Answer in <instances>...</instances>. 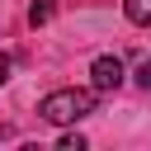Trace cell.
Returning a JSON list of instances; mask_svg holds the SVG:
<instances>
[{
  "instance_id": "cell-1",
  "label": "cell",
  "mask_w": 151,
  "mask_h": 151,
  "mask_svg": "<svg viewBox=\"0 0 151 151\" xmlns=\"http://www.w3.org/2000/svg\"><path fill=\"white\" fill-rule=\"evenodd\" d=\"M94 104H99V90L90 85V90H52L42 104H38V113L47 118V123H57V127H66V123H76V118H85V113H94Z\"/></svg>"
},
{
  "instance_id": "cell-2",
  "label": "cell",
  "mask_w": 151,
  "mask_h": 151,
  "mask_svg": "<svg viewBox=\"0 0 151 151\" xmlns=\"http://www.w3.org/2000/svg\"><path fill=\"white\" fill-rule=\"evenodd\" d=\"M90 85H94L99 94L118 90V85H123V61H118V57H109V52H104V57H94V61H90Z\"/></svg>"
},
{
  "instance_id": "cell-3",
  "label": "cell",
  "mask_w": 151,
  "mask_h": 151,
  "mask_svg": "<svg viewBox=\"0 0 151 151\" xmlns=\"http://www.w3.org/2000/svg\"><path fill=\"white\" fill-rule=\"evenodd\" d=\"M123 9H127V19H132L137 28H146V24H151V0H127Z\"/></svg>"
},
{
  "instance_id": "cell-4",
  "label": "cell",
  "mask_w": 151,
  "mask_h": 151,
  "mask_svg": "<svg viewBox=\"0 0 151 151\" xmlns=\"http://www.w3.org/2000/svg\"><path fill=\"white\" fill-rule=\"evenodd\" d=\"M52 9H57L52 0H33V5H28V24H33V28H38V24H47V19H52Z\"/></svg>"
},
{
  "instance_id": "cell-5",
  "label": "cell",
  "mask_w": 151,
  "mask_h": 151,
  "mask_svg": "<svg viewBox=\"0 0 151 151\" xmlns=\"http://www.w3.org/2000/svg\"><path fill=\"white\" fill-rule=\"evenodd\" d=\"M61 151H85V137H80V132H71V137H61Z\"/></svg>"
},
{
  "instance_id": "cell-6",
  "label": "cell",
  "mask_w": 151,
  "mask_h": 151,
  "mask_svg": "<svg viewBox=\"0 0 151 151\" xmlns=\"http://www.w3.org/2000/svg\"><path fill=\"white\" fill-rule=\"evenodd\" d=\"M137 85H142V90H151V57L137 66Z\"/></svg>"
},
{
  "instance_id": "cell-7",
  "label": "cell",
  "mask_w": 151,
  "mask_h": 151,
  "mask_svg": "<svg viewBox=\"0 0 151 151\" xmlns=\"http://www.w3.org/2000/svg\"><path fill=\"white\" fill-rule=\"evenodd\" d=\"M5 76H9V57H0V85H5Z\"/></svg>"
},
{
  "instance_id": "cell-8",
  "label": "cell",
  "mask_w": 151,
  "mask_h": 151,
  "mask_svg": "<svg viewBox=\"0 0 151 151\" xmlns=\"http://www.w3.org/2000/svg\"><path fill=\"white\" fill-rule=\"evenodd\" d=\"M5 137H9V127H5V123H0V142H5Z\"/></svg>"
}]
</instances>
